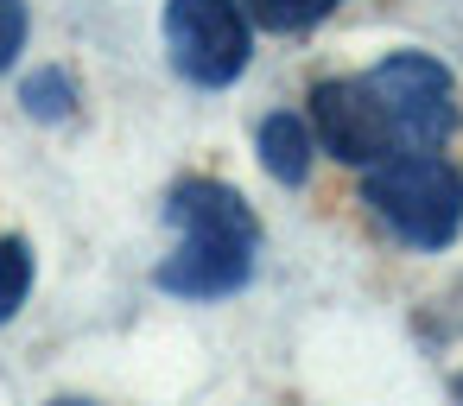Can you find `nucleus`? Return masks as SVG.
Instances as JSON below:
<instances>
[{
  "label": "nucleus",
  "instance_id": "1",
  "mask_svg": "<svg viewBox=\"0 0 463 406\" xmlns=\"http://www.w3.org/2000/svg\"><path fill=\"white\" fill-rule=\"evenodd\" d=\"M172 222L184 229L178 254L159 267V286L165 292H184V298H222L235 292L248 273H254V216L248 203L216 184V178H197V184H178L172 191Z\"/></svg>",
  "mask_w": 463,
  "mask_h": 406
},
{
  "label": "nucleus",
  "instance_id": "2",
  "mask_svg": "<svg viewBox=\"0 0 463 406\" xmlns=\"http://www.w3.org/2000/svg\"><path fill=\"white\" fill-rule=\"evenodd\" d=\"M368 203L381 210L387 229H400L412 248H444L463 229V178L431 159V153H406V159H381L368 172Z\"/></svg>",
  "mask_w": 463,
  "mask_h": 406
},
{
  "label": "nucleus",
  "instance_id": "3",
  "mask_svg": "<svg viewBox=\"0 0 463 406\" xmlns=\"http://www.w3.org/2000/svg\"><path fill=\"white\" fill-rule=\"evenodd\" d=\"M165 45L172 64L203 83L222 90L248 71V20H241V0H172L165 7Z\"/></svg>",
  "mask_w": 463,
  "mask_h": 406
},
{
  "label": "nucleus",
  "instance_id": "4",
  "mask_svg": "<svg viewBox=\"0 0 463 406\" xmlns=\"http://www.w3.org/2000/svg\"><path fill=\"white\" fill-rule=\"evenodd\" d=\"M368 83H374V96H381V109H387V121H393L400 140L438 146V140L457 127V83H450L444 64L419 58V52H400V58H387Z\"/></svg>",
  "mask_w": 463,
  "mask_h": 406
},
{
  "label": "nucleus",
  "instance_id": "5",
  "mask_svg": "<svg viewBox=\"0 0 463 406\" xmlns=\"http://www.w3.org/2000/svg\"><path fill=\"white\" fill-rule=\"evenodd\" d=\"M311 127H317V140H324L330 159L368 165V172L400 146V134H393V121H387V109H381V96H374L368 77H362V83H317V96H311Z\"/></svg>",
  "mask_w": 463,
  "mask_h": 406
},
{
  "label": "nucleus",
  "instance_id": "6",
  "mask_svg": "<svg viewBox=\"0 0 463 406\" xmlns=\"http://www.w3.org/2000/svg\"><path fill=\"white\" fill-rule=\"evenodd\" d=\"M260 165L279 184H305V172H311V127L298 115H267L260 121Z\"/></svg>",
  "mask_w": 463,
  "mask_h": 406
},
{
  "label": "nucleus",
  "instance_id": "7",
  "mask_svg": "<svg viewBox=\"0 0 463 406\" xmlns=\"http://www.w3.org/2000/svg\"><path fill=\"white\" fill-rule=\"evenodd\" d=\"M330 7H336V0H248V20H260L267 33H305Z\"/></svg>",
  "mask_w": 463,
  "mask_h": 406
},
{
  "label": "nucleus",
  "instance_id": "8",
  "mask_svg": "<svg viewBox=\"0 0 463 406\" xmlns=\"http://www.w3.org/2000/svg\"><path fill=\"white\" fill-rule=\"evenodd\" d=\"M26 292H33V254H26V241L0 235V324L26 305Z\"/></svg>",
  "mask_w": 463,
  "mask_h": 406
},
{
  "label": "nucleus",
  "instance_id": "9",
  "mask_svg": "<svg viewBox=\"0 0 463 406\" xmlns=\"http://www.w3.org/2000/svg\"><path fill=\"white\" fill-rule=\"evenodd\" d=\"M20 45H26V0H0V71L14 64Z\"/></svg>",
  "mask_w": 463,
  "mask_h": 406
},
{
  "label": "nucleus",
  "instance_id": "10",
  "mask_svg": "<svg viewBox=\"0 0 463 406\" xmlns=\"http://www.w3.org/2000/svg\"><path fill=\"white\" fill-rule=\"evenodd\" d=\"M26 109L33 115H64V83L58 77H33L26 83Z\"/></svg>",
  "mask_w": 463,
  "mask_h": 406
},
{
  "label": "nucleus",
  "instance_id": "11",
  "mask_svg": "<svg viewBox=\"0 0 463 406\" xmlns=\"http://www.w3.org/2000/svg\"><path fill=\"white\" fill-rule=\"evenodd\" d=\"M457 400H463V381H457Z\"/></svg>",
  "mask_w": 463,
  "mask_h": 406
},
{
  "label": "nucleus",
  "instance_id": "12",
  "mask_svg": "<svg viewBox=\"0 0 463 406\" xmlns=\"http://www.w3.org/2000/svg\"><path fill=\"white\" fill-rule=\"evenodd\" d=\"M64 406H83V400H64Z\"/></svg>",
  "mask_w": 463,
  "mask_h": 406
}]
</instances>
